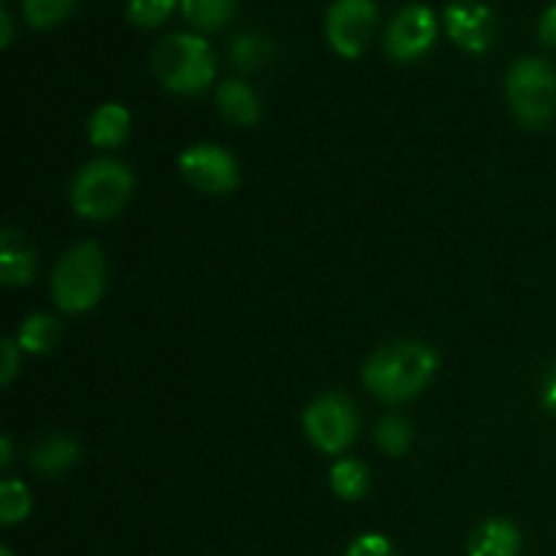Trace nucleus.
Here are the masks:
<instances>
[{
    "label": "nucleus",
    "mask_w": 556,
    "mask_h": 556,
    "mask_svg": "<svg viewBox=\"0 0 556 556\" xmlns=\"http://www.w3.org/2000/svg\"><path fill=\"white\" fill-rule=\"evenodd\" d=\"M76 0H22L25 20L30 22L33 27H38V30H49V27L68 20Z\"/></svg>",
    "instance_id": "nucleus-22"
},
{
    "label": "nucleus",
    "mask_w": 556,
    "mask_h": 556,
    "mask_svg": "<svg viewBox=\"0 0 556 556\" xmlns=\"http://www.w3.org/2000/svg\"><path fill=\"white\" fill-rule=\"evenodd\" d=\"M228 54H231L233 68L242 71V74H250V71H258L269 63L271 54H275V47L261 33H239L231 41Z\"/></svg>",
    "instance_id": "nucleus-18"
},
{
    "label": "nucleus",
    "mask_w": 556,
    "mask_h": 556,
    "mask_svg": "<svg viewBox=\"0 0 556 556\" xmlns=\"http://www.w3.org/2000/svg\"><path fill=\"white\" fill-rule=\"evenodd\" d=\"M36 269V253L27 248L22 233L14 228H3L0 233V280L11 288L30 286Z\"/></svg>",
    "instance_id": "nucleus-11"
},
{
    "label": "nucleus",
    "mask_w": 556,
    "mask_h": 556,
    "mask_svg": "<svg viewBox=\"0 0 556 556\" xmlns=\"http://www.w3.org/2000/svg\"><path fill=\"white\" fill-rule=\"evenodd\" d=\"M76 459H79V445L68 434L60 432H52L43 440H38L30 451L33 470L49 478H58L63 472H68L76 465Z\"/></svg>",
    "instance_id": "nucleus-14"
},
{
    "label": "nucleus",
    "mask_w": 556,
    "mask_h": 556,
    "mask_svg": "<svg viewBox=\"0 0 556 556\" xmlns=\"http://www.w3.org/2000/svg\"><path fill=\"white\" fill-rule=\"evenodd\" d=\"M345 556H396V554L389 538L378 535V532H369V535L356 538Z\"/></svg>",
    "instance_id": "nucleus-24"
},
{
    "label": "nucleus",
    "mask_w": 556,
    "mask_h": 556,
    "mask_svg": "<svg viewBox=\"0 0 556 556\" xmlns=\"http://www.w3.org/2000/svg\"><path fill=\"white\" fill-rule=\"evenodd\" d=\"M185 20L199 30H220L237 14V0H179Z\"/></svg>",
    "instance_id": "nucleus-19"
},
{
    "label": "nucleus",
    "mask_w": 556,
    "mask_h": 556,
    "mask_svg": "<svg viewBox=\"0 0 556 556\" xmlns=\"http://www.w3.org/2000/svg\"><path fill=\"white\" fill-rule=\"evenodd\" d=\"M508 103L527 128H543L556 112V71L543 58H521L508 71Z\"/></svg>",
    "instance_id": "nucleus-5"
},
{
    "label": "nucleus",
    "mask_w": 556,
    "mask_h": 556,
    "mask_svg": "<svg viewBox=\"0 0 556 556\" xmlns=\"http://www.w3.org/2000/svg\"><path fill=\"white\" fill-rule=\"evenodd\" d=\"M11 440H9V434H3V438H0V467H9L11 465Z\"/></svg>",
    "instance_id": "nucleus-29"
},
{
    "label": "nucleus",
    "mask_w": 556,
    "mask_h": 556,
    "mask_svg": "<svg viewBox=\"0 0 556 556\" xmlns=\"http://www.w3.org/2000/svg\"><path fill=\"white\" fill-rule=\"evenodd\" d=\"M538 38H541L543 47L556 49V5L541 16V25H538Z\"/></svg>",
    "instance_id": "nucleus-26"
},
{
    "label": "nucleus",
    "mask_w": 556,
    "mask_h": 556,
    "mask_svg": "<svg viewBox=\"0 0 556 556\" xmlns=\"http://www.w3.org/2000/svg\"><path fill=\"white\" fill-rule=\"evenodd\" d=\"M445 30L456 47L483 54L494 41V14L489 5L476 0H454L445 5Z\"/></svg>",
    "instance_id": "nucleus-10"
},
{
    "label": "nucleus",
    "mask_w": 556,
    "mask_h": 556,
    "mask_svg": "<svg viewBox=\"0 0 556 556\" xmlns=\"http://www.w3.org/2000/svg\"><path fill=\"white\" fill-rule=\"evenodd\" d=\"M331 492L345 503H358L369 492V470L358 459H340L329 472Z\"/></svg>",
    "instance_id": "nucleus-17"
},
{
    "label": "nucleus",
    "mask_w": 556,
    "mask_h": 556,
    "mask_svg": "<svg viewBox=\"0 0 556 556\" xmlns=\"http://www.w3.org/2000/svg\"><path fill=\"white\" fill-rule=\"evenodd\" d=\"M106 288V261L96 242L76 244L52 275V299L63 313L81 315L96 307Z\"/></svg>",
    "instance_id": "nucleus-4"
},
{
    "label": "nucleus",
    "mask_w": 556,
    "mask_h": 556,
    "mask_svg": "<svg viewBox=\"0 0 556 556\" xmlns=\"http://www.w3.org/2000/svg\"><path fill=\"white\" fill-rule=\"evenodd\" d=\"M309 443L324 454H342L356 440L358 413L356 405L340 391L318 396L302 416Z\"/></svg>",
    "instance_id": "nucleus-6"
},
{
    "label": "nucleus",
    "mask_w": 556,
    "mask_h": 556,
    "mask_svg": "<svg viewBox=\"0 0 556 556\" xmlns=\"http://www.w3.org/2000/svg\"><path fill=\"white\" fill-rule=\"evenodd\" d=\"M20 375V345L11 340L3 342V364H0V383L9 386Z\"/></svg>",
    "instance_id": "nucleus-25"
},
{
    "label": "nucleus",
    "mask_w": 556,
    "mask_h": 556,
    "mask_svg": "<svg viewBox=\"0 0 556 556\" xmlns=\"http://www.w3.org/2000/svg\"><path fill=\"white\" fill-rule=\"evenodd\" d=\"M60 340V324L58 318L47 313H33L30 318L22 320L20 331H16V345L20 351L33 353V356H43L52 351Z\"/></svg>",
    "instance_id": "nucleus-16"
},
{
    "label": "nucleus",
    "mask_w": 556,
    "mask_h": 556,
    "mask_svg": "<svg viewBox=\"0 0 556 556\" xmlns=\"http://www.w3.org/2000/svg\"><path fill=\"white\" fill-rule=\"evenodd\" d=\"M0 556H14V554H11V548H0Z\"/></svg>",
    "instance_id": "nucleus-30"
},
{
    "label": "nucleus",
    "mask_w": 556,
    "mask_h": 556,
    "mask_svg": "<svg viewBox=\"0 0 556 556\" xmlns=\"http://www.w3.org/2000/svg\"><path fill=\"white\" fill-rule=\"evenodd\" d=\"M378 25L375 0H334L326 14V38L340 58L356 60Z\"/></svg>",
    "instance_id": "nucleus-7"
},
{
    "label": "nucleus",
    "mask_w": 556,
    "mask_h": 556,
    "mask_svg": "<svg viewBox=\"0 0 556 556\" xmlns=\"http://www.w3.org/2000/svg\"><path fill=\"white\" fill-rule=\"evenodd\" d=\"M134 193V174L125 163L101 157L79 168L71 185V204L87 220H109L119 215Z\"/></svg>",
    "instance_id": "nucleus-3"
},
{
    "label": "nucleus",
    "mask_w": 556,
    "mask_h": 556,
    "mask_svg": "<svg viewBox=\"0 0 556 556\" xmlns=\"http://www.w3.org/2000/svg\"><path fill=\"white\" fill-rule=\"evenodd\" d=\"M541 400H543V407H546V410L552 413V416H556V358H554L552 369H548L546 380H543Z\"/></svg>",
    "instance_id": "nucleus-27"
},
{
    "label": "nucleus",
    "mask_w": 556,
    "mask_h": 556,
    "mask_svg": "<svg viewBox=\"0 0 556 556\" xmlns=\"http://www.w3.org/2000/svg\"><path fill=\"white\" fill-rule=\"evenodd\" d=\"M152 74L166 90L179 96L204 92L215 81V58L210 43L193 33H174L161 38L152 52Z\"/></svg>",
    "instance_id": "nucleus-2"
},
{
    "label": "nucleus",
    "mask_w": 556,
    "mask_h": 556,
    "mask_svg": "<svg viewBox=\"0 0 556 556\" xmlns=\"http://www.w3.org/2000/svg\"><path fill=\"white\" fill-rule=\"evenodd\" d=\"M87 134L96 147H119L130 136V112L123 103H103L92 112Z\"/></svg>",
    "instance_id": "nucleus-15"
},
{
    "label": "nucleus",
    "mask_w": 556,
    "mask_h": 556,
    "mask_svg": "<svg viewBox=\"0 0 556 556\" xmlns=\"http://www.w3.org/2000/svg\"><path fill=\"white\" fill-rule=\"evenodd\" d=\"M215 101H217V109H220V114L228 119V123L253 128V125L261 119V101L248 81L226 79L220 87H217Z\"/></svg>",
    "instance_id": "nucleus-12"
},
{
    "label": "nucleus",
    "mask_w": 556,
    "mask_h": 556,
    "mask_svg": "<svg viewBox=\"0 0 556 556\" xmlns=\"http://www.w3.org/2000/svg\"><path fill=\"white\" fill-rule=\"evenodd\" d=\"M438 41V20L434 11L424 3L405 5L386 33V52L396 63L421 60Z\"/></svg>",
    "instance_id": "nucleus-9"
},
{
    "label": "nucleus",
    "mask_w": 556,
    "mask_h": 556,
    "mask_svg": "<svg viewBox=\"0 0 556 556\" xmlns=\"http://www.w3.org/2000/svg\"><path fill=\"white\" fill-rule=\"evenodd\" d=\"M177 0H128V20L136 27H150L163 25L172 16Z\"/></svg>",
    "instance_id": "nucleus-23"
},
{
    "label": "nucleus",
    "mask_w": 556,
    "mask_h": 556,
    "mask_svg": "<svg viewBox=\"0 0 556 556\" xmlns=\"http://www.w3.org/2000/svg\"><path fill=\"white\" fill-rule=\"evenodd\" d=\"M30 508L33 500L25 483L16 481V478H5V481L0 483V525H20V521H25L27 516H30Z\"/></svg>",
    "instance_id": "nucleus-21"
},
{
    "label": "nucleus",
    "mask_w": 556,
    "mask_h": 556,
    "mask_svg": "<svg viewBox=\"0 0 556 556\" xmlns=\"http://www.w3.org/2000/svg\"><path fill=\"white\" fill-rule=\"evenodd\" d=\"M521 532L505 519H489L478 527L467 543L470 556H519Z\"/></svg>",
    "instance_id": "nucleus-13"
},
{
    "label": "nucleus",
    "mask_w": 556,
    "mask_h": 556,
    "mask_svg": "<svg viewBox=\"0 0 556 556\" xmlns=\"http://www.w3.org/2000/svg\"><path fill=\"white\" fill-rule=\"evenodd\" d=\"M375 443H378V448L383 451V454L405 456L413 443L410 421L402 416H394V413H391V416H383L378 421V427H375Z\"/></svg>",
    "instance_id": "nucleus-20"
},
{
    "label": "nucleus",
    "mask_w": 556,
    "mask_h": 556,
    "mask_svg": "<svg viewBox=\"0 0 556 556\" xmlns=\"http://www.w3.org/2000/svg\"><path fill=\"white\" fill-rule=\"evenodd\" d=\"M11 43V16L9 11H0V47H9Z\"/></svg>",
    "instance_id": "nucleus-28"
},
{
    "label": "nucleus",
    "mask_w": 556,
    "mask_h": 556,
    "mask_svg": "<svg viewBox=\"0 0 556 556\" xmlns=\"http://www.w3.org/2000/svg\"><path fill=\"white\" fill-rule=\"evenodd\" d=\"M440 358L434 348L418 340H400L378 348L362 369L364 389L386 405L410 402L432 383Z\"/></svg>",
    "instance_id": "nucleus-1"
},
{
    "label": "nucleus",
    "mask_w": 556,
    "mask_h": 556,
    "mask_svg": "<svg viewBox=\"0 0 556 556\" xmlns=\"http://www.w3.org/2000/svg\"><path fill=\"white\" fill-rule=\"evenodd\" d=\"M179 172L190 188L210 195L231 193L239 188L237 157L217 144H193L179 155Z\"/></svg>",
    "instance_id": "nucleus-8"
}]
</instances>
